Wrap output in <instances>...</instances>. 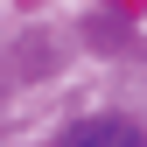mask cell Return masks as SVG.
Segmentation results:
<instances>
[{"instance_id": "obj_1", "label": "cell", "mask_w": 147, "mask_h": 147, "mask_svg": "<svg viewBox=\"0 0 147 147\" xmlns=\"http://www.w3.org/2000/svg\"><path fill=\"white\" fill-rule=\"evenodd\" d=\"M56 147H147V133L126 126V119H84V126H70Z\"/></svg>"}]
</instances>
